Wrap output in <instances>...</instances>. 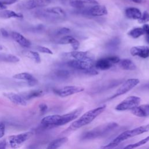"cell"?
<instances>
[{"mask_svg": "<svg viewBox=\"0 0 149 149\" xmlns=\"http://www.w3.org/2000/svg\"><path fill=\"white\" fill-rule=\"evenodd\" d=\"M130 54L133 56H138L142 58H147L149 56L148 46H134L130 49Z\"/></svg>", "mask_w": 149, "mask_h": 149, "instance_id": "4fadbf2b", "label": "cell"}, {"mask_svg": "<svg viewBox=\"0 0 149 149\" xmlns=\"http://www.w3.org/2000/svg\"><path fill=\"white\" fill-rule=\"evenodd\" d=\"M4 95L11 102L16 105L22 106H25L27 105V101L26 99L23 96H21L19 94L13 93H8L4 94Z\"/></svg>", "mask_w": 149, "mask_h": 149, "instance_id": "ac0fdd59", "label": "cell"}, {"mask_svg": "<svg viewBox=\"0 0 149 149\" xmlns=\"http://www.w3.org/2000/svg\"><path fill=\"white\" fill-rule=\"evenodd\" d=\"M148 131H149V123L137 127L136 128H134V129H133L131 130H128L125 131L123 133H120L119 136H118L115 139H114L109 143H108L106 146L102 147L101 148H115L117 146H118L120 143L125 141V140H127V139L133 137L134 136L143 134V133L147 132Z\"/></svg>", "mask_w": 149, "mask_h": 149, "instance_id": "7a4b0ae2", "label": "cell"}, {"mask_svg": "<svg viewBox=\"0 0 149 149\" xmlns=\"http://www.w3.org/2000/svg\"><path fill=\"white\" fill-rule=\"evenodd\" d=\"M7 142L5 140H0V149H5L6 147Z\"/></svg>", "mask_w": 149, "mask_h": 149, "instance_id": "7bdbcfd3", "label": "cell"}, {"mask_svg": "<svg viewBox=\"0 0 149 149\" xmlns=\"http://www.w3.org/2000/svg\"><path fill=\"white\" fill-rule=\"evenodd\" d=\"M36 16L42 20L47 21H56L63 19L66 15L65 10L61 7L55 6L38 10L36 12Z\"/></svg>", "mask_w": 149, "mask_h": 149, "instance_id": "277c9868", "label": "cell"}, {"mask_svg": "<svg viewBox=\"0 0 149 149\" xmlns=\"http://www.w3.org/2000/svg\"><path fill=\"white\" fill-rule=\"evenodd\" d=\"M19 58L12 54H0V61L9 62V63H17L19 61Z\"/></svg>", "mask_w": 149, "mask_h": 149, "instance_id": "4316f807", "label": "cell"}, {"mask_svg": "<svg viewBox=\"0 0 149 149\" xmlns=\"http://www.w3.org/2000/svg\"><path fill=\"white\" fill-rule=\"evenodd\" d=\"M57 43L59 44H71L73 49L74 51H76L80 45V43L78 40L70 36H65L60 38L58 41Z\"/></svg>", "mask_w": 149, "mask_h": 149, "instance_id": "2e32d148", "label": "cell"}, {"mask_svg": "<svg viewBox=\"0 0 149 149\" xmlns=\"http://www.w3.org/2000/svg\"><path fill=\"white\" fill-rule=\"evenodd\" d=\"M140 23H146L149 22V13L147 11H144L140 19H138Z\"/></svg>", "mask_w": 149, "mask_h": 149, "instance_id": "836d02e7", "label": "cell"}, {"mask_svg": "<svg viewBox=\"0 0 149 149\" xmlns=\"http://www.w3.org/2000/svg\"><path fill=\"white\" fill-rule=\"evenodd\" d=\"M142 28L144 30V34L146 36V40L149 43V24L145 23Z\"/></svg>", "mask_w": 149, "mask_h": 149, "instance_id": "8d00e7d4", "label": "cell"}, {"mask_svg": "<svg viewBox=\"0 0 149 149\" xmlns=\"http://www.w3.org/2000/svg\"><path fill=\"white\" fill-rule=\"evenodd\" d=\"M119 66L124 70H133L136 68V66L135 63L129 59H120L118 62Z\"/></svg>", "mask_w": 149, "mask_h": 149, "instance_id": "cb8c5ba5", "label": "cell"}, {"mask_svg": "<svg viewBox=\"0 0 149 149\" xmlns=\"http://www.w3.org/2000/svg\"><path fill=\"white\" fill-rule=\"evenodd\" d=\"M106 108V104H104L96 108L86 112L76 120L73 122L66 130L68 132L74 130L81 127L82 126L89 124L94 119H95L97 116L102 113L105 110Z\"/></svg>", "mask_w": 149, "mask_h": 149, "instance_id": "6da1fadb", "label": "cell"}, {"mask_svg": "<svg viewBox=\"0 0 149 149\" xmlns=\"http://www.w3.org/2000/svg\"><path fill=\"white\" fill-rule=\"evenodd\" d=\"M32 133L30 132L22 133L17 135H13L9 137L8 143L12 148H16L20 147L27 140H28Z\"/></svg>", "mask_w": 149, "mask_h": 149, "instance_id": "ba28073f", "label": "cell"}, {"mask_svg": "<svg viewBox=\"0 0 149 149\" xmlns=\"http://www.w3.org/2000/svg\"><path fill=\"white\" fill-rule=\"evenodd\" d=\"M5 133V126L3 123H0V139H1Z\"/></svg>", "mask_w": 149, "mask_h": 149, "instance_id": "ab89813d", "label": "cell"}, {"mask_svg": "<svg viewBox=\"0 0 149 149\" xmlns=\"http://www.w3.org/2000/svg\"><path fill=\"white\" fill-rule=\"evenodd\" d=\"M24 55L30 58L31 59L33 60L36 63H40L41 62V58L39 55V54L36 51H26V52L24 54Z\"/></svg>", "mask_w": 149, "mask_h": 149, "instance_id": "4dcf8cb0", "label": "cell"}, {"mask_svg": "<svg viewBox=\"0 0 149 149\" xmlns=\"http://www.w3.org/2000/svg\"><path fill=\"white\" fill-rule=\"evenodd\" d=\"M51 2V0H24L18 4V6L20 9L30 10L47 6Z\"/></svg>", "mask_w": 149, "mask_h": 149, "instance_id": "8992f818", "label": "cell"}, {"mask_svg": "<svg viewBox=\"0 0 149 149\" xmlns=\"http://www.w3.org/2000/svg\"><path fill=\"white\" fill-rule=\"evenodd\" d=\"M113 63L109 61L108 57L101 58L95 62V66L97 69L104 70L110 69L112 66Z\"/></svg>", "mask_w": 149, "mask_h": 149, "instance_id": "603a6c76", "label": "cell"}, {"mask_svg": "<svg viewBox=\"0 0 149 149\" xmlns=\"http://www.w3.org/2000/svg\"><path fill=\"white\" fill-rule=\"evenodd\" d=\"M19 0H3L1 2L5 5H11L13 4L16 2H17Z\"/></svg>", "mask_w": 149, "mask_h": 149, "instance_id": "60d3db41", "label": "cell"}, {"mask_svg": "<svg viewBox=\"0 0 149 149\" xmlns=\"http://www.w3.org/2000/svg\"><path fill=\"white\" fill-rule=\"evenodd\" d=\"M118 126L115 122H110L104 123L98 126L94 129L85 132L82 134L81 139L82 140H93L100 137L104 136Z\"/></svg>", "mask_w": 149, "mask_h": 149, "instance_id": "3957f363", "label": "cell"}, {"mask_svg": "<svg viewBox=\"0 0 149 149\" xmlns=\"http://www.w3.org/2000/svg\"><path fill=\"white\" fill-rule=\"evenodd\" d=\"M148 141H149V136H148L146 138L142 139L141 140H140V141H138V142H137L136 143L127 145V146H126L125 147V148H130V149H131V148H137L138 147H140L141 146H143V145L146 144Z\"/></svg>", "mask_w": 149, "mask_h": 149, "instance_id": "d6a6232c", "label": "cell"}, {"mask_svg": "<svg viewBox=\"0 0 149 149\" xmlns=\"http://www.w3.org/2000/svg\"><path fill=\"white\" fill-rule=\"evenodd\" d=\"M13 78L19 80H23L27 81L29 84L30 85H34L37 83L36 79L30 73L24 72V73H20L16 74L13 76Z\"/></svg>", "mask_w": 149, "mask_h": 149, "instance_id": "7402d4cb", "label": "cell"}, {"mask_svg": "<svg viewBox=\"0 0 149 149\" xmlns=\"http://www.w3.org/2000/svg\"><path fill=\"white\" fill-rule=\"evenodd\" d=\"M84 90V88L80 86H65L58 90H55V94L62 97H68Z\"/></svg>", "mask_w": 149, "mask_h": 149, "instance_id": "30bf717a", "label": "cell"}, {"mask_svg": "<svg viewBox=\"0 0 149 149\" xmlns=\"http://www.w3.org/2000/svg\"><path fill=\"white\" fill-rule=\"evenodd\" d=\"M43 94V91L41 90H33L31 91L28 92L27 93L25 94L24 95V98L26 100H30L31 98H34L36 97H39L42 95Z\"/></svg>", "mask_w": 149, "mask_h": 149, "instance_id": "1f68e13d", "label": "cell"}, {"mask_svg": "<svg viewBox=\"0 0 149 149\" xmlns=\"http://www.w3.org/2000/svg\"><path fill=\"white\" fill-rule=\"evenodd\" d=\"M87 13L93 16H102L107 15L108 10L105 6L98 3L89 8L87 10Z\"/></svg>", "mask_w": 149, "mask_h": 149, "instance_id": "5bb4252c", "label": "cell"}, {"mask_svg": "<svg viewBox=\"0 0 149 149\" xmlns=\"http://www.w3.org/2000/svg\"><path fill=\"white\" fill-rule=\"evenodd\" d=\"M136 3H142L146 2V0H128Z\"/></svg>", "mask_w": 149, "mask_h": 149, "instance_id": "ee69618b", "label": "cell"}, {"mask_svg": "<svg viewBox=\"0 0 149 149\" xmlns=\"http://www.w3.org/2000/svg\"><path fill=\"white\" fill-rule=\"evenodd\" d=\"M60 118L59 115H48L41 120V124L45 126H58Z\"/></svg>", "mask_w": 149, "mask_h": 149, "instance_id": "d6986e66", "label": "cell"}, {"mask_svg": "<svg viewBox=\"0 0 149 149\" xmlns=\"http://www.w3.org/2000/svg\"><path fill=\"white\" fill-rule=\"evenodd\" d=\"M2 49V47L1 45H0V50H1Z\"/></svg>", "mask_w": 149, "mask_h": 149, "instance_id": "bcb514c9", "label": "cell"}, {"mask_svg": "<svg viewBox=\"0 0 149 149\" xmlns=\"http://www.w3.org/2000/svg\"><path fill=\"white\" fill-rule=\"evenodd\" d=\"M125 14L128 19L138 20L141 17L142 13L140 10L137 8L129 7L125 9Z\"/></svg>", "mask_w": 149, "mask_h": 149, "instance_id": "44dd1931", "label": "cell"}, {"mask_svg": "<svg viewBox=\"0 0 149 149\" xmlns=\"http://www.w3.org/2000/svg\"><path fill=\"white\" fill-rule=\"evenodd\" d=\"M70 32V30L69 28L62 27V28H59V29H57L55 31V34L56 36H62V35L63 36V35L69 33Z\"/></svg>", "mask_w": 149, "mask_h": 149, "instance_id": "e575fe53", "label": "cell"}, {"mask_svg": "<svg viewBox=\"0 0 149 149\" xmlns=\"http://www.w3.org/2000/svg\"><path fill=\"white\" fill-rule=\"evenodd\" d=\"M37 49L38 51L42 52V53H45V54H52L53 52L52 51L49 49V48L43 47V46H37Z\"/></svg>", "mask_w": 149, "mask_h": 149, "instance_id": "d590c367", "label": "cell"}, {"mask_svg": "<svg viewBox=\"0 0 149 149\" xmlns=\"http://www.w3.org/2000/svg\"><path fill=\"white\" fill-rule=\"evenodd\" d=\"M0 17L9 18H23V16L21 13H16L11 10H0Z\"/></svg>", "mask_w": 149, "mask_h": 149, "instance_id": "d4e9b609", "label": "cell"}, {"mask_svg": "<svg viewBox=\"0 0 149 149\" xmlns=\"http://www.w3.org/2000/svg\"><path fill=\"white\" fill-rule=\"evenodd\" d=\"M68 141V139L66 137H63L53 140L49 143L47 147L48 149H55L60 147L63 144L66 143Z\"/></svg>", "mask_w": 149, "mask_h": 149, "instance_id": "484cf974", "label": "cell"}, {"mask_svg": "<svg viewBox=\"0 0 149 149\" xmlns=\"http://www.w3.org/2000/svg\"><path fill=\"white\" fill-rule=\"evenodd\" d=\"M120 44V40L119 39V38L114 37L111 40H109V42H108V43L107 44V47L109 50L115 51L118 48Z\"/></svg>", "mask_w": 149, "mask_h": 149, "instance_id": "83f0119b", "label": "cell"}, {"mask_svg": "<svg viewBox=\"0 0 149 149\" xmlns=\"http://www.w3.org/2000/svg\"><path fill=\"white\" fill-rule=\"evenodd\" d=\"M65 55L68 57H72L74 59L85 61L94 62L95 57L93 54L88 51H72L65 53Z\"/></svg>", "mask_w": 149, "mask_h": 149, "instance_id": "9c48e42d", "label": "cell"}, {"mask_svg": "<svg viewBox=\"0 0 149 149\" xmlns=\"http://www.w3.org/2000/svg\"><path fill=\"white\" fill-rule=\"evenodd\" d=\"M53 75L56 78L65 79L70 75V72L66 69H56L53 72Z\"/></svg>", "mask_w": 149, "mask_h": 149, "instance_id": "f546056e", "label": "cell"}, {"mask_svg": "<svg viewBox=\"0 0 149 149\" xmlns=\"http://www.w3.org/2000/svg\"><path fill=\"white\" fill-rule=\"evenodd\" d=\"M11 36L12 38L22 47L29 48L31 46L30 41L19 33L13 31L11 33Z\"/></svg>", "mask_w": 149, "mask_h": 149, "instance_id": "ffe728a7", "label": "cell"}, {"mask_svg": "<svg viewBox=\"0 0 149 149\" xmlns=\"http://www.w3.org/2000/svg\"><path fill=\"white\" fill-rule=\"evenodd\" d=\"M140 83V80L138 79L133 78V79H129L126 80L122 86L116 90V93L111 97V99L116 98L118 96L126 94L130 90L133 88L136 87L137 84Z\"/></svg>", "mask_w": 149, "mask_h": 149, "instance_id": "52a82bcc", "label": "cell"}, {"mask_svg": "<svg viewBox=\"0 0 149 149\" xmlns=\"http://www.w3.org/2000/svg\"><path fill=\"white\" fill-rule=\"evenodd\" d=\"M132 113L139 117H146L149 116V104L138 105L131 109Z\"/></svg>", "mask_w": 149, "mask_h": 149, "instance_id": "e0dca14e", "label": "cell"}, {"mask_svg": "<svg viewBox=\"0 0 149 149\" xmlns=\"http://www.w3.org/2000/svg\"><path fill=\"white\" fill-rule=\"evenodd\" d=\"M69 5L76 9H81L84 8L86 5H95L98 2L97 0H66Z\"/></svg>", "mask_w": 149, "mask_h": 149, "instance_id": "9a60e30c", "label": "cell"}, {"mask_svg": "<svg viewBox=\"0 0 149 149\" xmlns=\"http://www.w3.org/2000/svg\"><path fill=\"white\" fill-rule=\"evenodd\" d=\"M39 109H40V111L41 113H44L47 111L48 107L45 104L41 103L39 105Z\"/></svg>", "mask_w": 149, "mask_h": 149, "instance_id": "f35d334b", "label": "cell"}, {"mask_svg": "<svg viewBox=\"0 0 149 149\" xmlns=\"http://www.w3.org/2000/svg\"><path fill=\"white\" fill-rule=\"evenodd\" d=\"M83 110V107H79L77 109L63 115H61L58 126L66 125V123L77 119Z\"/></svg>", "mask_w": 149, "mask_h": 149, "instance_id": "7c38bea8", "label": "cell"}, {"mask_svg": "<svg viewBox=\"0 0 149 149\" xmlns=\"http://www.w3.org/2000/svg\"><path fill=\"white\" fill-rule=\"evenodd\" d=\"M141 102V98L139 97L131 95L127 97L115 107V109L117 111H126L132 109L138 106Z\"/></svg>", "mask_w": 149, "mask_h": 149, "instance_id": "5b68a950", "label": "cell"}, {"mask_svg": "<svg viewBox=\"0 0 149 149\" xmlns=\"http://www.w3.org/2000/svg\"><path fill=\"white\" fill-rule=\"evenodd\" d=\"M127 34L133 38H137L141 36L144 34V30L142 27H135L130 30Z\"/></svg>", "mask_w": 149, "mask_h": 149, "instance_id": "f1b7e54d", "label": "cell"}, {"mask_svg": "<svg viewBox=\"0 0 149 149\" xmlns=\"http://www.w3.org/2000/svg\"><path fill=\"white\" fill-rule=\"evenodd\" d=\"M108 59H109V61L113 63V64H116V63H118V62L120 61V59L118 56H108Z\"/></svg>", "mask_w": 149, "mask_h": 149, "instance_id": "74e56055", "label": "cell"}, {"mask_svg": "<svg viewBox=\"0 0 149 149\" xmlns=\"http://www.w3.org/2000/svg\"><path fill=\"white\" fill-rule=\"evenodd\" d=\"M0 32L2 34V36L3 37H5V38H7L9 37V33L7 31V30H6L5 29L3 28H1L0 29Z\"/></svg>", "mask_w": 149, "mask_h": 149, "instance_id": "b9f144b4", "label": "cell"}, {"mask_svg": "<svg viewBox=\"0 0 149 149\" xmlns=\"http://www.w3.org/2000/svg\"><path fill=\"white\" fill-rule=\"evenodd\" d=\"M67 65L73 69H75L77 70H88L93 68L94 65L93 62L85 61H81L77 59H73L69 61L66 63Z\"/></svg>", "mask_w": 149, "mask_h": 149, "instance_id": "8fae6325", "label": "cell"}, {"mask_svg": "<svg viewBox=\"0 0 149 149\" xmlns=\"http://www.w3.org/2000/svg\"><path fill=\"white\" fill-rule=\"evenodd\" d=\"M6 8V5H4L1 1H0V10H4Z\"/></svg>", "mask_w": 149, "mask_h": 149, "instance_id": "f6af8a7d", "label": "cell"}]
</instances>
